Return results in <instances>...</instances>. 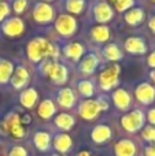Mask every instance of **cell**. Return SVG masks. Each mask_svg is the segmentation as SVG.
Instances as JSON below:
<instances>
[{"mask_svg": "<svg viewBox=\"0 0 155 156\" xmlns=\"http://www.w3.org/2000/svg\"><path fill=\"white\" fill-rule=\"evenodd\" d=\"M49 143H51V138H49L48 133L37 132L34 134V145L37 147L40 151H45V149H48Z\"/></svg>", "mask_w": 155, "mask_h": 156, "instance_id": "f546056e", "label": "cell"}, {"mask_svg": "<svg viewBox=\"0 0 155 156\" xmlns=\"http://www.w3.org/2000/svg\"><path fill=\"white\" fill-rule=\"evenodd\" d=\"M89 37L92 38L95 43L106 44L107 41L111 38V32H110V27L106 26V25H96V26L91 27Z\"/></svg>", "mask_w": 155, "mask_h": 156, "instance_id": "ac0fdd59", "label": "cell"}, {"mask_svg": "<svg viewBox=\"0 0 155 156\" xmlns=\"http://www.w3.org/2000/svg\"><path fill=\"white\" fill-rule=\"evenodd\" d=\"M33 19L40 25H48L55 19V11L48 3L38 2L33 7Z\"/></svg>", "mask_w": 155, "mask_h": 156, "instance_id": "5b68a950", "label": "cell"}, {"mask_svg": "<svg viewBox=\"0 0 155 156\" xmlns=\"http://www.w3.org/2000/svg\"><path fill=\"white\" fill-rule=\"evenodd\" d=\"M153 2H155V0H153Z\"/></svg>", "mask_w": 155, "mask_h": 156, "instance_id": "c3c4849f", "label": "cell"}, {"mask_svg": "<svg viewBox=\"0 0 155 156\" xmlns=\"http://www.w3.org/2000/svg\"><path fill=\"white\" fill-rule=\"evenodd\" d=\"M77 89L84 99H92V96L95 94V85L91 80H80L77 82Z\"/></svg>", "mask_w": 155, "mask_h": 156, "instance_id": "484cf974", "label": "cell"}, {"mask_svg": "<svg viewBox=\"0 0 155 156\" xmlns=\"http://www.w3.org/2000/svg\"><path fill=\"white\" fill-rule=\"evenodd\" d=\"M99 66V56L93 52H89V54H85L84 56L81 58L78 63V71L82 74V76H91L96 71Z\"/></svg>", "mask_w": 155, "mask_h": 156, "instance_id": "7c38bea8", "label": "cell"}, {"mask_svg": "<svg viewBox=\"0 0 155 156\" xmlns=\"http://www.w3.org/2000/svg\"><path fill=\"white\" fill-rule=\"evenodd\" d=\"M2 2H4V0H0V3H2Z\"/></svg>", "mask_w": 155, "mask_h": 156, "instance_id": "bcb514c9", "label": "cell"}, {"mask_svg": "<svg viewBox=\"0 0 155 156\" xmlns=\"http://www.w3.org/2000/svg\"><path fill=\"white\" fill-rule=\"evenodd\" d=\"M11 12V8H10V4L7 2H2L0 3V22L5 21L8 18Z\"/></svg>", "mask_w": 155, "mask_h": 156, "instance_id": "e575fe53", "label": "cell"}, {"mask_svg": "<svg viewBox=\"0 0 155 156\" xmlns=\"http://www.w3.org/2000/svg\"><path fill=\"white\" fill-rule=\"evenodd\" d=\"M77 101V97H76V93L71 88H67V86H62L59 90L56 92V103L59 107L62 108H70L74 107Z\"/></svg>", "mask_w": 155, "mask_h": 156, "instance_id": "9a60e30c", "label": "cell"}, {"mask_svg": "<svg viewBox=\"0 0 155 156\" xmlns=\"http://www.w3.org/2000/svg\"><path fill=\"white\" fill-rule=\"evenodd\" d=\"M111 99L114 105L118 108L120 111H126L132 104V96L126 89L124 88H118L115 89L111 93Z\"/></svg>", "mask_w": 155, "mask_h": 156, "instance_id": "2e32d148", "label": "cell"}, {"mask_svg": "<svg viewBox=\"0 0 155 156\" xmlns=\"http://www.w3.org/2000/svg\"><path fill=\"white\" fill-rule=\"evenodd\" d=\"M2 32L8 37H18L25 32V22L19 16H8L2 22Z\"/></svg>", "mask_w": 155, "mask_h": 156, "instance_id": "52a82bcc", "label": "cell"}, {"mask_svg": "<svg viewBox=\"0 0 155 156\" xmlns=\"http://www.w3.org/2000/svg\"><path fill=\"white\" fill-rule=\"evenodd\" d=\"M41 2H44V3H48V2H52V0H41Z\"/></svg>", "mask_w": 155, "mask_h": 156, "instance_id": "ee69618b", "label": "cell"}, {"mask_svg": "<svg viewBox=\"0 0 155 156\" xmlns=\"http://www.w3.org/2000/svg\"><path fill=\"white\" fill-rule=\"evenodd\" d=\"M144 114L143 111L140 110H133L131 111L129 114L124 115L121 118V125L122 127L126 130V132H131V133H135L137 132L139 129H142L143 125H144Z\"/></svg>", "mask_w": 155, "mask_h": 156, "instance_id": "8992f818", "label": "cell"}, {"mask_svg": "<svg viewBox=\"0 0 155 156\" xmlns=\"http://www.w3.org/2000/svg\"><path fill=\"white\" fill-rule=\"evenodd\" d=\"M102 56H103L107 62H120L124 58V54H122V51H121V48L115 43H109L102 49Z\"/></svg>", "mask_w": 155, "mask_h": 156, "instance_id": "ffe728a7", "label": "cell"}, {"mask_svg": "<svg viewBox=\"0 0 155 156\" xmlns=\"http://www.w3.org/2000/svg\"><path fill=\"white\" fill-rule=\"evenodd\" d=\"M96 101H98V105H99V108H100V111H107L109 110V107H110V100H109V97H106V96H99L98 99H96Z\"/></svg>", "mask_w": 155, "mask_h": 156, "instance_id": "d590c367", "label": "cell"}, {"mask_svg": "<svg viewBox=\"0 0 155 156\" xmlns=\"http://www.w3.org/2000/svg\"><path fill=\"white\" fill-rule=\"evenodd\" d=\"M29 2L27 0H13V11L15 14H23L26 11Z\"/></svg>", "mask_w": 155, "mask_h": 156, "instance_id": "d6a6232c", "label": "cell"}, {"mask_svg": "<svg viewBox=\"0 0 155 156\" xmlns=\"http://www.w3.org/2000/svg\"><path fill=\"white\" fill-rule=\"evenodd\" d=\"M55 30L62 37H71L77 30V19L69 14H60L55 19Z\"/></svg>", "mask_w": 155, "mask_h": 156, "instance_id": "3957f363", "label": "cell"}, {"mask_svg": "<svg viewBox=\"0 0 155 156\" xmlns=\"http://www.w3.org/2000/svg\"><path fill=\"white\" fill-rule=\"evenodd\" d=\"M55 156H56V155H55Z\"/></svg>", "mask_w": 155, "mask_h": 156, "instance_id": "681fc988", "label": "cell"}, {"mask_svg": "<svg viewBox=\"0 0 155 156\" xmlns=\"http://www.w3.org/2000/svg\"><path fill=\"white\" fill-rule=\"evenodd\" d=\"M78 156H89V152H87V151H84V152H81Z\"/></svg>", "mask_w": 155, "mask_h": 156, "instance_id": "7bdbcfd3", "label": "cell"}, {"mask_svg": "<svg viewBox=\"0 0 155 156\" xmlns=\"http://www.w3.org/2000/svg\"><path fill=\"white\" fill-rule=\"evenodd\" d=\"M144 18H146V12H144V10L140 7L131 8V10H128L125 12V15H124V21L128 25H131V26H137V25H140L144 21Z\"/></svg>", "mask_w": 155, "mask_h": 156, "instance_id": "44dd1931", "label": "cell"}, {"mask_svg": "<svg viewBox=\"0 0 155 156\" xmlns=\"http://www.w3.org/2000/svg\"><path fill=\"white\" fill-rule=\"evenodd\" d=\"M92 15L99 25H104L114 18V10L106 0H96L92 5Z\"/></svg>", "mask_w": 155, "mask_h": 156, "instance_id": "277c9868", "label": "cell"}, {"mask_svg": "<svg viewBox=\"0 0 155 156\" xmlns=\"http://www.w3.org/2000/svg\"><path fill=\"white\" fill-rule=\"evenodd\" d=\"M0 132H2V125H0Z\"/></svg>", "mask_w": 155, "mask_h": 156, "instance_id": "f6af8a7d", "label": "cell"}, {"mask_svg": "<svg viewBox=\"0 0 155 156\" xmlns=\"http://www.w3.org/2000/svg\"><path fill=\"white\" fill-rule=\"evenodd\" d=\"M54 63L55 62L52 59H43L40 63H38V73H40L41 76L48 77L49 70H51V67L54 66Z\"/></svg>", "mask_w": 155, "mask_h": 156, "instance_id": "1f68e13d", "label": "cell"}, {"mask_svg": "<svg viewBox=\"0 0 155 156\" xmlns=\"http://www.w3.org/2000/svg\"><path fill=\"white\" fill-rule=\"evenodd\" d=\"M136 147L129 140H121L115 145V155L117 156H135Z\"/></svg>", "mask_w": 155, "mask_h": 156, "instance_id": "d4e9b609", "label": "cell"}, {"mask_svg": "<svg viewBox=\"0 0 155 156\" xmlns=\"http://www.w3.org/2000/svg\"><path fill=\"white\" fill-rule=\"evenodd\" d=\"M135 97L142 104L148 105L155 101V88L150 82H140L135 88Z\"/></svg>", "mask_w": 155, "mask_h": 156, "instance_id": "ba28073f", "label": "cell"}, {"mask_svg": "<svg viewBox=\"0 0 155 156\" xmlns=\"http://www.w3.org/2000/svg\"><path fill=\"white\" fill-rule=\"evenodd\" d=\"M91 137H92V140L95 143L103 144L111 138V129L109 126H106V125H98V126L93 127Z\"/></svg>", "mask_w": 155, "mask_h": 156, "instance_id": "7402d4cb", "label": "cell"}, {"mask_svg": "<svg viewBox=\"0 0 155 156\" xmlns=\"http://www.w3.org/2000/svg\"><path fill=\"white\" fill-rule=\"evenodd\" d=\"M10 156H26V151L22 147H15V148L11 149Z\"/></svg>", "mask_w": 155, "mask_h": 156, "instance_id": "8d00e7d4", "label": "cell"}, {"mask_svg": "<svg viewBox=\"0 0 155 156\" xmlns=\"http://www.w3.org/2000/svg\"><path fill=\"white\" fill-rule=\"evenodd\" d=\"M143 138L150 143H155V126H147L143 130Z\"/></svg>", "mask_w": 155, "mask_h": 156, "instance_id": "836d02e7", "label": "cell"}, {"mask_svg": "<svg viewBox=\"0 0 155 156\" xmlns=\"http://www.w3.org/2000/svg\"><path fill=\"white\" fill-rule=\"evenodd\" d=\"M115 10L120 12H126L128 10H131L135 4V0H115Z\"/></svg>", "mask_w": 155, "mask_h": 156, "instance_id": "4dcf8cb0", "label": "cell"}, {"mask_svg": "<svg viewBox=\"0 0 155 156\" xmlns=\"http://www.w3.org/2000/svg\"><path fill=\"white\" fill-rule=\"evenodd\" d=\"M62 54L66 59L71 60V62H80L81 58L85 55V47L81 43H78V41L69 43L63 45Z\"/></svg>", "mask_w": 155, "mask_h": 156, "instance_id": "5bb4252c", "label": "cell"}, {"mask_svg": "<svg viewBox=\"0 0 155 156\" xmlns=\"http://www.w3.org/2000/svg\"><path fill=\"white\" fill-rule=\"evenodd\" d=\"M85 5H87L85 0H65V3H63V7L69 12V15L70 14H73V15L81 14L84 11Z\"/></svg>", "mask_w": 155, "mask_h": 156, "instance_id": "4316f807", "label": "cell"}, {"mask_svg": "<svg viewBox=\"0 0 155 156\" xmlns=\"http://www.w3.org/2000/svg\"><path fill=\"white\" fill-rule=\"evenodd\" d=\"M150 78L153 80V82L155 83V70H151L150 71Z\"/></svg>", "mask_w": 155, "mask_h": 156, "instance_id": "b9f144b4", "label": "cell"}, {"mask_svg": "<svg viewBox=\"0 0 155 156\" xmlns=\"http://www.w3.org/2000/svg\"><path fill=\"white\" fill-rule=\"evenodd\" d=\"M54 147L59 152H67L71 148V138L67 134H58L54 138Z\"/></svg>", "mask_w": 155, "mask_h": 156, "instance_id": "f1b7e54d", "label": "cell"}, {"mask_svg": "<svg viewBox=\"0 0 155 156\" xmlns=\"http://www.w3.org/2000/svg\"><path fill=\"white\" fill-rule=\"evenodd\" d=\"M148 27H150V30L153 33H155V15H153L150 18V21H148Z\"/></svg>", "mask_w": 155, "mask_h": 156, "instance_id": "ab89813d", "label": "cell"}, {"mask_svg": "<svg viewBox=\"0 0 155 156\" xmlns=\"http://www.w3.org/2000/svg\"><path fill=\"white\" fill-rule=\"evenodd\" d=\"M124 49L131 55H144L147 52V44H146L144 38L132 36L124 41Z\"/></svg>", "mask_w": 155, "mask_h": 156, "instance_id": "4fadbf2b", "label": "cell"}, {"mask_svg": "<svg viewBox=\"0 0 155 156\" xmlns=\"http://www.w3.org/2000/svg\"><path fill=\"white\" fill-rule=\"evenodd\" d=\"M14 69H15V66L11 60L0 58V85H5L7 82H10Z\"/></svg>", "mask_w": 155, "mask_h": 156, "instance_id": "603a6c76", "label": "cell"}, {"mask_svg": "<svg viewBox=\"0 0 155 156\" xmlns=\"http://www.w3.org/2000/svg\"><path fill=\"white\" fill-rule=\"evenodd\" d=\"M120 73H121V67L118 63L107 66L99 74V88L104 92L111 90L113 88H115L118 85V82H120Z\"/></svg>", "mask_w": 155, "mask_h": 156, "instance_id": "7a4b0ae2", "label": "cell"}, {"mask_svg": "<svg viewBox=\"0 0 155 156\" xmlns=\"http://www.w3.org/2000/svg\"><path fill=\"white\" fill-rule=\"evenodd\" d=\"M147 65L150 66L153 70H155V51L151 52V54L148 55V58H147Z\"/></svg>", "mask_w": 155, "mask_h": 156, "instance_id": "74e56055", "label": "cell"}, {"mask_svg": "<svg viewBox=\"0 0 155 156\" xmlns=\"http://www.w3.org/2000/svg\"><path fill=\"white\" fill-rule=\"evenodd\" d=\"M29 80H30L29 70H27L23 65H19L14 69V73H13V76H11L10 83L16 90H21V89L23 90L25 86L29 83Z\"/></svg>", "mask_w": 155, "mask_h": 156, "instance_id": "8fae6325", "label": "cell"}, {"mask_svg": "<svg viewBox=\"0 0 155 156\" xmlns=\"http://www.w3.org/2000/svg\"><path fill=\"white\" fill-rule=\"evenodd\" d=\"M55 125L59 127L60 130H70L74 126V118L67 112L58 114L55 116Z\"/></svg>", "mask_w": 155, "mask_h": 156, "instance_id": "83f0119b", "label": "cell"}, {"mask_svg": "<svg viewBox=\"0 0 155 156\" xmlns=\"http://www.w3.org/2000/svg\"><path fill=\"white\" fill-rule=\"evenodd\" d=\"M111 2H115V0H111Z\"/></svg>", "mask_w": 155, "mask_h": 156, "instance_id": "7dc6e473", "label": "cell"}, {"mask_svg": "<svg viewBox=\"0 0 155 156\" xmlns=\"http://www.w3.org/2000/svg\"><path fill=\"white\" fill-rule=\"evenodd\" d=\"M147 118H148V122H150L151 125H154V126H155V108H151V110L148 111Z\"/></svg>", "mask_w": 155, "mask_h": 156, "instance_id": "f35d334b", "label": "cell"}, {"mask_svg": "<svg viewBox=\"0 0 155 156\" xmlns=\"http://www.w3.org/2000/svg\"><path fill=\"white\" fill-rule=\"evenodd\" d=\"M26 55L30 62L40 63L43 59H56L59 49L44 37H34L27 43Z\"/></svg>", "mask_w": 155, "mask_h": 156, "instance_id": "6da1fadb", "label": "cell"}, {"mask_svg": "<svg viewBox=\"0 0 155 156\" xmlns=\"http://www.w3.org/2000/svg\"><path fill=\"white\" fill-rule=\"evenodd\" d=\"M146 154H147V156H155V147H148L146 149Z\"/></svg>", "mask_w": 155, "mask_h": 156, "instance_id": "60d3db41", "label": "cell"}, {"mask_svg": "<svg viewBox=\"0 0 155 156\" xmlns=\"http://www.w3.org/2000/svg\"><path fill=\"white\" fill-rule=\"evenodd\" d=\"M55 112H56V105H55L54 100L51 99H44L37 107L38 116H41L43 119L52 118L55 115Z\"/></svg>", "mask_w": 155, "mask_h": 156, "instance_id": "cb8c5ba5", "label": "cell"}, {"mask_svg": "<svg viewBox=\"0 0 155 156\" xmlns=\"http://www.w3.org/2000/svg\"><path fill=\"white\" fill-rule=\"evenodd\" d=\"M100 112L96 99H84L78 103V115L87 121H92Z\"/></svg>", "mask_w": 155, "mask_h": 156, "instance_id": "9c48e42d", "label": "cell"}, {"mask_svg": "<svg viewBox=\"0 0 155 156\" xmlns=\"http://www.w3.org/2000/svg\"><path fill=\"white\" fill-rule=\"evenodd\" d=\"M4 129L10 132V134L15 138H22L25 136V127L22 126L21 116L15 112H11L4 119Z\"/></svg>", "mask_w": 155, "mask_h": 156, "instance_id": "30bf717a", "label": "cell"}, {"mask_svg": "<svg viewBox=\"0 0 155 156\" xmlns=\"http://www.w3.org/2000/svg\"><path fill=\"white\" fill-rule=\"evenodd\" d=\"M38 101V93L34 88H25L19 93V103L23 108H33Z\"/></svg>", "mask_w": 155, "mask_h": 156, "instance_id": "d6986e66", "label": "cell"}, {"mask_svg": "<svg viewBox=\"0 0 155 156\" xmlns=\"http://www.w3.org/2000/svg\"><path fill=\"white\" fill-rule=\"evenodd\" d=\"M48 78L55 83V85H65L69 80V71H67V67L62 63H54V66L51 67L49 70V74H48Z\"/></svg>", "mask_w": 155, "mask_h": 156, "instance_id": "e0dca14e", "label": "cell"}]
</instances>
